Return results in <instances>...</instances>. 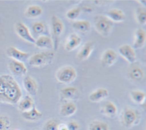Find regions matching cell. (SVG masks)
Instances as JSON below:
<instances>
[{
    "mask_svg": "<svg viewBox=\"0 0 146 130\" xmlns=\"http://www.w3.org/2000/svg\"><path fill=\"white\" fill-rule=\"evenodd\" d=\"M22 97V90L13 77L10 75H0V101L16 104Z\"/></svg>",
    "mask_w": 146,
    "mask_h": 130,
    "instance_id": "obj_1",
    "label": "cell"
},
{
    "mask_svg": "<svg viewBox=\"0 0 146 130\" xmlns=\"http://www.w3.org/2000/svg\"><path fill=\"white\" fill-rule=\"evenodd\" d=\"M54 58L52 51H43L33 54L29 59V64L32 67H43L51 63Z\"/></svg>",
    "mask_w": 146,
    "mask_h": 130,
    "instance_id": "obj_2",
    "label": "cell"
},
{
    "mask_svg": "<svg viewBox=\"0 0 146 130\" xmlns=\"http://www.w3.org/2000/svg\"><path fill=\"white\" fill-rule=\"evenodd\" d=\"M114 23L108 17L102 15H98L95 18V26L97 31L104 37L110 35Z\"/></svg>",
    "mask_w": 146,
    "mask_h": 130,
    "instance_id": "obj_3",
    "label": "cell"
},
{
    "mask_svg": "<svg viewBox=\"0 0 146 130\" xmlns=\"http://www.w3.org/2000/svg\"><path fill=\"white\" fill-rule=\"evenodd\" d=\"M141 119V113L137 109L126 107L123 110L122 120L126 127L130 128L133 125L139 123Z\"/></svg>",
    "mask_w": 146,
    "mask_h": 130,
    "instance_id": "obj_4",
    "label": "cell"
},
{
    "mask_svg": "<svg viewBox=\"0 0 146 130\" xmlns=\"http://www.w3.org/2000/svg\"><path fill=\"white\" fill-rule=\"evenodd\" d=\"M64 30V25L63 22L57 16H53L52 18V32L53 36V45L54 49H57L59 44L61 35H62Z\"/></svg>",
    "mask_w": 146,
    "mask_h": 130,
    "instance_id": "obj_5",
    "label": "cell"
},
{
    "mask_svg": "<svg viewBox=\"0 0 146 130\" xmlns=\"http://www.w3.org/2000/svg\"><path fill=\"white\" fill-rule=\"evenodd\" d=\"M76 70L71 66H65L56 73V79L62 83H70L76 79Z\"/></svg>",
    "mask_w": 146,
    "mask_h": 130,
    "instance_id": "obj_6",
    "label": "cell"
},
{
    "mask_svg": "<svg viewBox=\"0 0 146 130\" xmlns=\"http://www.w3.org/2000/svg\"><path fill=\"white\" fill-rule=\"evenodd\" d=\"M15 29H16V33L18 34V35L21 38H22V39L26 40V42H29V43L35 44V38L32 36L28 27H27L23 22H17L16 23V26H15Z\"/></svg>",
    "mask_w": 146,
    "mask_h": 130,
    "instance_id": "obj_7",
    "label": "cell"
},
{
    "mask_svg": "<svg viewBox=\"0 0 146 130\" xmlns=\"http://www.w3.org/2000/svg\"><path fill=\"white\" fill-rule=\"evenodd\" d=\"M119 52L129 63H133L136 60V54L132 47L129 44H123L119 48Z\"/></svg>",
    "mask_w": 146,
    "mask_h": 130,
    "instance_id": "obj_8",
    "label": "cell"
},
{
    "mask_svg": "<svg viewBox=\"0 0 146 130\" xmlns=\"http://www.w3.org/2000/svg\"><path fill=\"white\" fill-rule=\"evenodd\" d=\"M7 54L13 60L23 62L31 57L30 53L21 51L14 47H9L7 49Z\"/></svg>",
    "mask_w": 146,
    "mask_h": 130,
    "instance_id": "obj_9",
    "label": "cell"
},
{
    "mask_svg": "<svg viewBox=\"0 0 146 130\" xmlns=\"http://www.w3.org/2000/svg\"><path fill=\"white\" fill-rule=\"evenodd\" d=\"M23 85H24L25 89L30 94V96H35L38 94V83L31 76L28 75L25 77L23 79Z\"/></svg>",
    "mask_w": 146,
    "mask_h": 130,
    "instance_id": "obj_10",
    "label": "cell"
},
{
    "mask_svg": "<svg viewBox=\"0 0 146 130\" xmlns=\"http://www.w3.org/2000/svg\"><path fill=\"white\" fill-rule=\"evenodd\" d=\"M117 59V54L114 50L108 49L105 52L102 57V64L105 67H110L116 62Z\"/></svg>",
    "mask_w": 146,
    "mask_h": 130,
    "instance_id": "obj_11",
    "label": "cell"
},
{
    "mask_svg": "<svg viewBox=\"0 0 146 130\" xmlns=\"http://www.w3.org/2000/svg\"><path fill=\"white\" fill-rule=\"evenodd\" d=\"M9 67L14 75H19V76L25 75L28 72V69L24 63L23 62L18 61L16 60H11L9 64Z\"/></svg>",
    "mask_w": 146,
    "mask_h": 130,
    "instance_id": "obj_12",
    "label": "cell"
},
{
    "mask_svg": "<svg viewBox=\"0 0 146 130\" xmlns=\"http://www.w3.org/2000/svg\"><path fill=\"white\" fill-rule=\"evenodd\" d=\"M82 39L81 37L76 33H72L69 35L67 40L66 46H65V49L67 51H71L75 49L76 47H78L81 43Z\"/></svg>",
    "mask_w": 146,
    "mask_h": 130,
    "instance_id": "obj_13",
    "label": "cell"
},
{
    "mask_svg": "<svg viewBox=\"0 0 146 130\" xmlns=\"http://www.w3.org/2000/svg\"><path fill=\"white\" fill-rule=\"evenodd\" d=\"M94 47H95V43L93 42H88L83 45L81 49L78 52L77 58L80 60H86L89 56L92 51H93Z\"/></svg>",
    "mask_w": 146,
    "mask_h": 130,
    "instance_id": "obj_14",
    "label": "cell"
},
{
    "mask_svg": "<svg viewBox=\"0 0 146 130\" xmlns=\"http://www.w3.org/2000/svg\"><path fill=\"white\" fill-rule=\"evenodd\" d=\"M109 96V91L105 88H99L89 95V100L92 102H99Z\"/></svg>",
    "mask_w": 146,
    "mask_h": 130,
    "instance_id": "obj_15",
    "label": "cell"
},
{
    "mask_svg": "<svg viewBox=\"0 0 146 130\" xmlns=\"http://www.w3.org/2000/svg\"><path fill=\"white\" fill-rule=\"evenodd\" d=\"M146 42V32L143 29L138 28L135 33V40H134V47L139 49L143 47Z\"/></svg>",
    "mask_w": 146,
    "mask_h": 130,
    "instance_id": "obj_16",
    "label": "cell"
},
{
    "mask_svg": "<svg viewBox=\"0 0 146 130\" xmlns=\"http://www.w3.org/2000/svg\"><path fill=\"white\" fill-rule=\"evenodd\" d=\"M107 17H108L113 23L122 22L126 19V15L122 10L119 9H112L107 12Z\"/></svg>",
    "mask_w": 146,
    "mask_h": 130,
    "instance_id": "obj_17",
    "label": "cell"
},
{
    "mask_svg": "<svg viewBox=\"0 0 146 130\" xmlns=\"http://www.w3.org/2000/svg\"><path fill=\"white\" fill-rule=\"evenodd\" d=\"M22 116L24 119L30 121H36L42 117V113L40 112L35 107H33L30 110L22 112Z\"/></svg>",
    "mask_w": 146,
    "mask_h": 130,
    "instance_id": "obj_18",
    "label": "cell"
},
{
    "mask_svg": "<svg viewBox=\"0 0 146 130\" xmlns=\"http://www.w3.org/2000/svg\"><path fill=\"white\" fill-rule=\"evenodd\" d=\"M77 106L76 105L72 102H67L62 106L60 110V113L62 116L64 117H69L76 112Z\"/></svg>",
    "mask_w": 146,
    "mask_h": 130,
    "instance_id": "obj_19",
    "label": "cell"
},
{
    "mask_svg": "<svg viewBox=\"0 0 146 130\" xmlns=\"http://www.w3.org/2000/svg\"><path fill=\"white\" fill-rule=\"evenodd\" d=\"M35 44L39 48L51 49L54 46L52 39L46 35H42L35 39Z\"/></svg>",
    "mask_w": 146,
    "mask_h": 130,
    "instance_id": "obj_20",
    "label": "cell"
},
{
    "mask_svg": "<svg viewBox=\"0 0 146 130\" xmlns=\"http://www.w3.org/2000/svg\"><path fill=\"white\" fill-rule=\"evenodd\" d=\"M34 102L32 97L30 95H26L21 101L19 103V109L21 112H26L30 110L34 107Z\"/></svg>",
    "mask_w": 146,
    "mask_h": 130,
    "instance_id": "obj_21",
    "label": "cell"
},
{
    "mask_svg": "<svg viewBox=\"0 0 146 130\" xmlns=\"http://www.w3.org/2000/svg\"><path fill=\"white\" fill-rule=\"evenodd\" d=\"M129 75L131 79L136 82L142 81L144 78V72L139 66H133L129 72Z\"/></svg>",
    "mask_w": 146,
    "mask_h": 130,
    "instance_id": "obj_22",
    "label": "cell"
},
{
    "mask_svg": "<svg viewBox=\"0 0 146 130\" xmlns=\"http://www.w3.org/2000/svg\"><path fill=\"white\" fill-rule=\"evenodd\" d=\"M72 26L74 29L81 32H88L91 28L90 23L88 20H77V21L74 22Z\"/></svg>",
    "mask_w": 146,
    "mask_h": 130,
    "instance_id": "obj_23",
    "label": "cell"
},
{
    "mask_svg": "<svg viewBox=\"0 0 146 130\" xmlns=\"http://www.w3.org/2000/svg\"><path fill=\"white\" fill-rule=\"evenodd\" d=\"M103 112L108 117L114 118L117 113V108L113 102L110 101H107L104 104Z\"/></svg>",
    "mask_w": 146,
    "mask_h": 130,
    "instance_id": "obj_24",
    "label": "cell"
},
{
    "mask_svg": "<svg viewBox=\"0 0 146 130\" xmlns=\"http://www.w3.org/2000/svg\"><path fill=\"white\" fill-rule=\"evenodd\" d=\"M43 10L41 7L38 5H31L27 8L26 16L28 18H37L42 15Z\"/></svg>",
    "mask_w": 146,
    "mask_h": 130,
    "instance_id": "obj_25",
    "label": "cell"
},
{
    "mask_svg": "<svg viewBox=\"0 0 146 130\" xmlns=\"http://www.w3.org/2000/svg\"><path fill=\"white\" fill-rule=\"evenodd\" d=\"M78 89L76 87H67L61 90V95L63 98H72L78 94Z\"/></svg>",
    "mask_w": 146,
    "mask_h": 130,
    "instance_id": "obj_26",
    "label": "cell"
},
{
    "mask_svg": "<svg viewBox=\"0 0 146 130\" xmlns=\"http://www.w3.org/2000/svg\"><path fill=\"white\" fill-rule=\"evenodd\" d=\"M89 130H110L108 124L103 121H93L89 125Z\"/></svg>",
    "mask_w": 146,
    "mask_h": 130,
    "instance_id": "obj_27",
    "label": "cell"
},
{
    "mask_svg": "<svg viewBox=\"0 0 146 130\" xmlns=\"http://www.w3.org/2000/svg\"><path fill=\"white\" fill-rule=\"evenodd\" d=\"M131 96L132 99L136 103H143L145 101L146 94L145 92L141 91H138V90H135V91H132L131 92Z\"/></svg>",
    "mask_w": 146,
    "mask_h": 130,
    "instance_id": "obj_28",
    "label": "cell"
},
{
    "mask_svg": "<svg viewBox=\"0 0 146 130\" xmlns=\"http://www.w3.org/2000/svg\"><path fill=\"white\" fill-rule=\"evenodd\" d=\"M136 17L138 23L141 25L146 23V9L145 7H138L136 11Z\"/></svg>",
    "mask_w": 146,
    "mask_h": 130,
    "instance_id": "obj_29",
    "label": "cell"
},
{
    "mask_svg": "<svg viewBox=\"0 0 146 130\" xmlns=\"http://www.w3.org/2000/svg\"><path fill=\"white\" fill-rule=\"evenodd\" d=\"M59 121L57 119H52L47 121L44 125V130H58L59 127Z\"/></svg>",
    "mask_w": 146,
    "mask_h": 130,
    "instance_id": "obj_30",
    "label": "cell"
},
{
    "mask_svg": "<svg viewBox=\"0 0 146 130\" xmlns=\"http://www.w3.org/2000/svg\"><path fill=\"white\" fill-rule=\"evenodd\" d=\"M80 12H81V8L80 7H77L67 11L66 16L67 18L70 19V20H75L76 18L78 17Z\"/></svg>",
    "mask_w": 146,
    "mask_h": 130,
    "instance_id": "obj_31",
    "label": "cell"
},
{
    "mask_svg": "<svg viewBox=\"0 0 146 130\" xmlns=\"http://www.w3.org/2000/svg\"><path fill=\"white\" fill-rule=\"evenodd\" d=\"M11 122L7 116H0V130H7L9 129Z\"/></svg>",
    "mask_w": 146,
    "mask_h": 130,
    "instance_id": "obj_32",
    "label": "cell"
},
{
    "mask_svg": "<svg viewBox=\"0 0 146 130\" xmlns=\"http://www.w3.org/2000/svg\"><path fill=\"white\" fill-rule=\"evenodd\" d=\"M32 29L36 35H40L44 32L45 26L42 22H35L32 25Z\"/></svg>",
    "mask_w": 146,
    "mask_h": 130,
    "instance_id": "obj_33",
    "label": "cell"
},
{
    "mask_svg": "<svg viewBox=\"0 0 146 130\" xmlns=\"http://www.w3.org/2000/svg\"><path fill=\"white\" fill-rule=\"evenodd\" d=\"M68 130H78L79 129V125L76 121H71L67 125Z\"/></svg>",
    "mask_w": 146,
    "mask_h": 130,
    "instance_id": "obj_34",
    "label": "cell"
},
{
    "mask_svg": "<svg viewBox=\"0 0 146 130\" xmlns=\"http://www.w3.org/2000/svg\"><path fill=\"white\" fill-rule=\"evenodd\" d=\"M58 130H68V127L66 125H63V124H59V127H58Z\"/></svg>",
    "mask_w": 146,
    "mask_h": 130,
    "instance_id": "obj_35",
    "label": "cell"
},
{
    "mask_svg": "<svg viewBox=\"0 0 146 130\" xmlns=\"http://www.w3.org/2000/svg\"><path fill=\"white\" fill-rule=\"evenodd\" d=\"M17 130H18V129H17Z\"/></svg>",
    "mask_w": 146,
    "mask_h": 130,
    "instance_id": "obj_36",
    "label": "cell"
}]
</instances>
